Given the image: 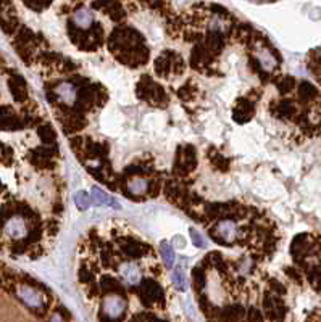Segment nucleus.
<instances>
[{"label":"nucleus","mask_w":321,"mask_h":322,"mask_svg":"<svg viewBox=\"0 0 321 322\" xmlns=\"http://www.w3.org/2000/svg\"><path fill=\"white\" fill-rule=\"evenodd\" d=\"M74 203H76V206H78L81 211H84V209H87L90 206V195L86 192V190H79V192H76L74 195Z\"/></svg>","instance_id":"f3484780"},{"label":"nucleus","mask_w":321,"mask_h":322,"mask_svg":"<svg viewBox=\"0 0 321 322\" xmlns=\"http://www.w3.org/2000/svg\"><path fill=\"white\" fill-rule=\"evenodd\" d=\"M108 15H110V18L113 19V21H121V19L124 18V11H123L121 8H118V10H115V11H110Z\"/></svg>","instance_id":"393cba45"},{"label":"nucleus","mask_w":321,"mask_h":322,"mask_svg":"<svg viewBox=\"0 0 321 322\" xmlns=\"http://www.w3.org/2000/svg\"><path fill=\"white\" fill-rule=\"evenodd\" d=\"M48 322H65V319H63V316H61L60 313H55L53 316L50 318V321Z\"/></svg>","instance_id":"bb28decb"},{"label":"nucleus","mask_w":321,"mask_h":322,"mask_svg":"<svg viewBox=\"0 0 321 322\" xmlns=\"http://www.w3.org/2000/svg\"><path fill=\"white\" fill-rule=\"evenodd\" d=\"M5 234L13 240H21L27 235V224L23 216H11L3 226Z\"/></svg>","instance_id":"20e7f679"},{"label":"nucleus","mask_w":321,"mask_h":322,"mask_svg":"<svg viewBox=\"0 0 321 322\" xmlns=\"http://www.w3.org/2000/svg\"><path fill=\"white\" fill-rule=\"evenodd\" d=\"M278 115H281L284 118H292L296 115V107H294V103L289 102V100H284L279 103V107H278Z\"/></svg>","instance_id":"aec40b11"},{"label":"nucleus","mask_w":321,"mask_h":322,"mask_svg":"<svg viewBox=\"0 0 321 322\" xmlns=\"http://www.w3.org/2000/svg\"><path fill=\"white\" fill-rule=\"evenodd\" d=\"M254 115V105L249 100H239L234 108V120L237 123H247Z\"/></svg>","instance_id":"9d476101"},{"label":"nucleus","mask_w":321,"mask_h":322,"mask_svg":"<svg viewBox=\"0 0 321 322\" xmlns=\"http://www.w3.org/2000/svg\"><path fill=\"white\" fill-rule=\"evenodd\" d=\"M124 251H126V255L129 258H137L141 256L144 251H145V247L142 243H137V242H131V243H126V247H124Z\"/></svg>","instance_id":"6ab92c4d"},{"label":"nucleus","mask_w":321,"mask_h":322,"mask_svg":"<svg viewBox=\"0 0 321 322\" xmlns=\"http://www.w3.org/2000/svg\"><path fill=\"white\" fill-rule=\"evenodd\" d=\"M26 5L31 6V8H44V6H48V3L45 2H27Z\"/></svg>","instance_id":"a878e982"},{"label":"nucleus","mask_w":321,"mask_h":322,"mask_svg":"<svg viewBox=\"0 0 321 322\" xmlns=\"http://www.w3.org/2000/svg\"><path fill=\"white\" fill-rule=\"evenodd\" d=\"M16 295L21 302L31 308V310H42L44 308V297L37 289H34L31 285H18L16 289Z\"/></svg>","instance_id":"7ed1b4c3"},{"label":"nucleus","mask_w":321,"mask_h":322,"mask_svg":"<svg viewBox=\"0 0 321 322\" xmlns=\"http://www.w3.org/2000/svg\"><path fill=\"white\" fill-rule=\"evenodd\" d=\"M39 137L42 139L45 144H53L55 141V132L50 126H42V128H39Z\"/></svg>","instance_id":"5701e85b"},{"label":"nucleus","mask_w":321,"mask_h":322,"mask_svg":"<svg viewBox=\"0 0 321 322\" xmlns=\"http://www.w3.org/2000/svg\"><path fill=\"white\" fill-rule=\"evenodd\" d=\"M205 45H207V50L210 52H220L223 48V39H221V34L220 32H210L207 36L205 40Z\"/></svg>","instance_id":"dca6fc26"},{"label":"nucleus","mask_w":321,"mask_h":322,"mask_svg":"<svg viewBox=\"0 0 321 322\" xmlns=\"http://www.w3.org/2000/svg\"><path fill=\"white\" fill-rule=\"evenodd\" d=\"M195 164H197V160H195V153L192 147H186L184 152L179 149L176 163H174V171H178V174H187L194 169Z\"/></svg>","instance_id":"39448f33"},{"label":"nucleus","mask_w":321,"mask_h":322,"mask_svg":"<svg viewBox=\"0 0 321 322\" xmlns=\"http://www.w3.org/2000/svg\"><path fill=\"white\" fill-rule=\"evenodd\" d=\"M126 188L131 195H144L145 192L149 190V182L147 179H144L142 176H132Z\"/></svg>","instance_id":"9b49d317"},{"label":"nucleus","mask_w":321,"mask_h":322,"mask_svg":"<svg viewBox=\"0 0 321 322\" xmlns=\"http://www.w3.org/2000/svg\"><path fill=\"white\" fill-rule=\"evenodd\" d=\"M294 87H296V79L291 78V76H284V78L278 82V89L281 94H289Z\"/></svg>","instance_id":"4be33fe9"},{"label":"nucleus","mask_w":321,"mask_h":322,"mask_svg":"<svg viewBox=\"0 0 321 322\" xmlns=\"http://www.w3.org/2000/svg\"><path fill=\"white\" fill-rule=\"evenodd\" d=\"M141 290H142V298L147 297L149 302H153V300L162 297V289H160V285L157 282H153V281L141 282Z\"/></svg>","instance_id":"f8f14e48"},{"label":"nucleus","mask_w":321,"mask_h":322,"mask_svg":"<svg viewBox=\"0 0 321 322\" xmlns=\"http://www.w3.org/2000/svg\"><path fill=\"white\" fill-rule=\"evenodd\" d=\"M160 251H162L163 263H165L166 266H168V268H171V266H173V260H174L173 248H171L166 242H162V245H160Z\"/></svg>","instance_id":"412c9836"},{"label":"nucleus","mask_w":321,"mask_h":322,"mask_svg":"<svg viewBox=\"0 0 321 322\" xmlns=\"http://www.w3.org/2000/svg\"><path fill=\"white\" fill-rule=\"evenodd\" d=\"M212 237L221 243H233L237 239V227L233 219H221L212 229Z\"/></svg>","instance_id":"f03ea898"},{"label":"nucleus","mask_w":321,"mask_h":322,"mask_svg":"<svg viewBox=\"0 0 321 322\" xmlns=\"http://www.w3.org/2000/svg\"><path fill=\"white\" fill-rule=\"evenodd\" d=\"M90 201L95 203V205H99V206H103V205H111V203H113V206H116V208H118L116 201H115V200H111L105 192H102L100 188H97V187H92V192H90Z\"/></svg>","instance_id":"2eb2a0df"},{"label":"nucleus","mask_w":321,"mask_h":322,"mask_svg":"<svg viewBox=\"0 0 321 322\" xmlns=\"http://www.w3.org/2000/svg\"><path fill=\"white\" fill-rule=\"evenodd\" d=\"M55 94H57L58 99L66 103V105H74L78 100V87L71 82H61L55 89Z\"/></svg>","instance_id":"423d86ee"},{"label":"nucleus","mask_w":321,"mask_h":322,"mask_svg":"<svg viewBox=\"0 0 321 322\" xmlns=\"http://www.w3.org/2000/svg\"><path fill=\"white\" fill-rule=\"evenodd\" d=\"M189 235H191V240H192V243L195 245V247H199V248H204V247H205L204 237H202V234L197 232V229L191 227V229H189Z\"/></svg>","instance_id":"b1692460"},{"label":"nucleus","mask_w":321,"mask_h":322,"mask_svg":"<svg viewBox=\"0 0 321 322\" xmlns=\"http://www.w3.org/2000/svg\"><path fill=\"white\" fill-rule=\"evenodd\" d=\"M320 97L317 87H313L310 82H300L299 86V99L302 102H312Z\"/></svg>","instance_id":"ddd939ff"},{"label":"nucleus","mask_w":321,"mask_h":322,"mask_svg":"<svg viewBox=\"0 0 321 322\" xmlns=\"http://www.w3.org/2000/svg\"><path fill=\"white\" fill-rule=\"evenodd\" d=\"M121 276L124 277V281H126L129 285H137L142 281L141 269H139L137 264H134L132 261H128L121 266Z\"/></svg>","instance_id":"6e6552de"},{"label":"nucleus","mask_w":321,"mask_h":322,"mask_svg":"<svg viewBox=\"0 0 321 322\" xmlns=\"http://www.w3.org/2000/svg\"><path fill=\"white\" fill-rule=\"evenodd\" d=\"M8 87L10 92L13 95V99L16 102H24L27 97V90H26V82L21 76H13V78L8 81Z\"/></svg>","instance_id":"0eeeda50"},{"label":"nucleus","mask_w":321,"mask_h":322,"mask_svg":"<svg viewBox=\"0 0 321 322\" xmlns=\"http://www.w3.org/2000/svg\"><path fill=\"white\" fill-rule=\"evenodd\" d=\"M124 311H126V302L116 293H108L102 300V314L108 321H118L124 314Z\"/></svg>","instance_id":"f257e3e1"},{"label":"nucleus","mask_w":321,"mask_h":322,"mask_svg":"<svg viewBox=\"0 0 321 322\" xmlns=\"http://www.w3.org/2000/svg\"><path fill=\"white\" fill-rule=\"evenodd\" d=\"M73 23L76 27H79L82 31H87L92 27V23H94V15L92 11L87 10V8H81L78 10L73 15Z\"/></svg>","instance_id":"1a4fd4ad"},{"label":"nucleus","mask_w":321,"mask_h":322,"mask_svg":"<svg viewBox=\"0 0 321 322\" xmlns=\"http://www.w3.org/2000/svg\"><path fill=\"white\" fill-rule=\"evenodd\" d=\"M257 63L263 69H267V71H271V69L276 66V60L273 58V55H271V52L267 50V48H262V50L257 53Z\"/></svg>","instance_id":"4468645a"},{"label":"nucleus","mask_w":321,"mask_h":322,"mask_svg":"<svg viewBox=\"0 0 321 322\" xmlns=\"http://www.w3.org/2000/svg\"><path fill=\"white\" fill-rule=\"evenodd\" d=\"M173 281H174V285H176L178 290H181V292L186 290L187 284H186V274H184L183 268L176 266V269H174V272H173Z\"/></svg>","instance_id":"a211bd4d"}]
</instances>
